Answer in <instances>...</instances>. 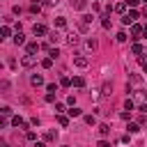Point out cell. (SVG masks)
Returning <instances> with one entry per match:
<instances>
[{
    "label": "cell",
    "mask_w": 147,
    "mask_h": 147,
    "mask_svg": "<svg viewBox=\"0 0 147 147\" xmlns=\"http://www.w3.org/2000/svg\"><path fill=\"white\" fill-rule=\"evenodd\" d=\"M101 25H103L106 30L110 28V14H103V16H101Z\"/></svg>",
    "instance_id": "603a6c76"
},
{
    "label": "cell",
    "mask_w": 147,
    "mask_h": 147,
    "mask_svg": "<svg viewBox=\"0 0 147 147\" xmlns=\"http://www.w3.org/2000/svg\"><path fill=\"white\" fill-rule=\"evenodd\" d=\"M138 110H142V113H147V101H145V103H140V106H138Z\"/></svg>",
    "instance_id": "b9f144b4"
},
{
    "label": "cell",
    "mask_w": 147,
    "mask_h": 147,
    "mask_svg": "<svg viewBox=\"0 0 147 147\" xmlns=\"http://www.w3.org/2000/svg\"><path fill=\"white\" fill-rule=\"evenodd\" d=\"M74 64L83 69V67H87V57L85 55H74Z\"/></svg>",
    "instance_id": "52a82bcc"
},
{
    "label": "cell",
    "mask_w": 147,
    "mask_h": 147,
    "mask_svg": "<svg viewBox=\"0 0 147 147\" xmlns=\"http://www.w3.org/2000/svg\"><path fill=\"white\" fill-rule=\"evenodd\" d=\"M32 32H34V37H44V34H48L46 25H41V23H34V25H32Z\"/></svg>",
    "instance_id": "5b68a950"
},
{
    "label": "cell",
    "mask_w": 147,
    "mask_h": 147,
    "mask_svg": "<svg viewBox=\"0 0 147 147\" xmlns=\"http://www.w3.org/2000/svg\"><path fill=\"white\" fill-rule=\"evenodd\" d=\"M96 46H99V44H96V39H92V37H90V39H85V48H87V51H96Z\"/></svg>",
    "instance_id": "9a60e30c"
},
{
    "label": "cell",
    "mask_w": 147,
    "mask_h": 147,
    "mask_svg": "<svg viewBox=\"0 0 147 147\" xmlns=\"http://www.w3.org/2000/svg\"><path fill=\"white\" fill-rule=\"evenodd\" d=\"M115 39H117V41H126L129 37H126V32H117V37H115Z\"/></svg>",
    "instance_id": "74e56055"
},
{
    "label": "cell",
    "mask_w": 147,
    "mask_h": 147,
    "mask_svg": "<svg viewBox=\"0 0 147 147\" xmlns=\"http://www.w3.org/2000/svg\"><path fill=\"white\" fill-rule=\"evenodd\" d=\"M133 108H136L133 99H126V101H124V110H133Z\"/></svg>",
    "instance_id": "83f0119b"
},
{
    "label": "cell",
    "mask_w": 147,
    "mask_h": 147,
    "mask_svg": "<svg viewBox=\"0 0 147 147\" xmlns=\"http://www.w3.org/2000/svg\"><path fill=\"white\" fill-rule=\"evenodd\" d=\"M126 129H129V133H138V131H140V124H136V122H129V126H126Z\"/></svg>",
    "instance_id": "cb8c5ba5"
},
{
    "label": "cell",
    "mask_w": 147,
    "mask_h": 147,
    "mask_svg": "<svg viewBox=\"0 0 147 147\" xmlns=\"http://www.w3.org/2000/svg\"><path fill=\"white\" fill-rule=\"evenodd\" d=\"M30 11H32V14H39V11H41V7H39L37 2H32V7H30Z\"/></svg>",
    "instance_id": "d590c367"
},
{
    "label": "cell",
    "mask_w": 147,
    "mask_h": 147,
    "mask_svg": "<svg viewBox=\"0 0 147 147\" xmlns=\"http://www.w3.org/2000/svg\"><path fill=\"white\" fill-rule=\"evenodd\" d=\"M138 16H140V11H138V9H129V14H124V16H122V23H124V25H133Z\"/></svg>",
    "instance_id": "6da1fadb"
},
{
    "label": "cell",
    "mask_w": 147,
    "mask_h": 147,
    "mask_svg": "<svg viewBox=\"0 0 147 147\" xmlns=\"http://www.w3.org/2000/svg\"><path fill=\"white\" fill-rule=\"evenodd\" d=\"M7 37H11V28L9 25H2L0 28V39H7Z\"/></svg>",
    "instance_id": "4fadbf2b"
},
{
    "label": "cell",
    "mask_w": 147,
    "mask_h": 147,
    "mask_svg": "<svg viewBox=\"0 0 147 147\" xmlns=\"http://www.w3.org/2000/svg\"><path fill=\"white\" fill-rule=\"evenodd\" d=\"M11 124H14V126H21V129H28V124H25V119H23L21 115H14V117H11Z\"/></svg>",
    "instance_id": "9c48e42d"
},
{
    "label": "cell",
    "mask_w": 147,
    "mask_h": 147,
    "mask_svg": "<svg viewBox=\"0 0 147 147\" xmlns=\"http://www.w3.org/2000/svg\"><path fill=\"white\" fill-rule=\"evenodd\" d=\"M67 113H69V117H80V115H83V110H80V108H76V106H71Z\"/></svg>",
    "instance_id": "ac0fdd59"
},
{
    "label": "cell",
    "mask_w": 147,
    "mask_h": 147,
    "mask_svg": "<svg viewBox=\"0 0 147 147\" xmlns=\"http://www.w3.org/2000/svg\"><path fill=\"white\" fill-rule=\"evenodd\" d=\"M14 44H16V46H23V44H25V34H23V32H16V34H14Z\"/></svg>",
    "instance_id": "5bb4252c"
},
{
    "label": "cell",
    "mask_w": 147,
    "mask_h": 147,
    "mask_svg": "<svg viewBox=\"0 0 147 147\" xmlns=\"http://www.w3.org/2000/svg\"><path fill=\"white\" fill-rule=\"evenodd\" d=\"M30 85H32V87H41V85H44L41 74H32V76H30Z\"/></svg>",
    "instance_id": "8992f818"
},
{
    "label": "cell",
    "mask_w": 147,
    "mask_h": 147,
    "mask_svg": "<svg viewBox=\"0 0 147 147\" xmlns=\"http://www.w3.org/2000/svg\"><path fill=\"white\" fill-rule=\"evenodd\" d=\"M57 124L60 126H69V115H57Z\"/></svg>",
    "instance_id": "7402d4cb"
},
{
    "label": "cell",
    "mask_w": 147,
    "mask_h": 147,
    "mask_svg": "<svg viewBox=\"0 0 147 147\" xmlns=\"http://www.w3.org/2000/svg\"><path fill=\"white\" fill-rule=\"evenodd\" d=\"M101 94H103V96H110V94H113V85H110V83H103V85H101Z\"/></svg>",
    "instance_id": "2e32d148"
},
{
    "label": "cell",
    "mask_w": 147,
    "mask_h": 147,
    "mask_svg": "<svg viewBox=\"0 0 147 147\" xmlns=\"http://www.w3.org/2000/svg\"><path fill=\"white\" fill-rule=\"evenodd\" d=\"M71 85H74V87H85V78H83V76H76V78L71 80Z\"/></svg>",
    "instance_id": "e0dca14e"
},
{
    "label": "cell",
    "mask_w": 147,
    "mask_h": 147,
    "mask_svg": "<svg viewBox=\"0 0 147 147\" xmlns=\"http://www.w3.org/2000/svg\"><path fill=\"white\" fill-rule=\"evenodd\" d=\"M67 103H69V106H76V99H74V94H69V96H67Z\"/></svg>",
    "instance_id": "ab89813d"
},
{
    "label": "cell",
    "mask_w": 147,
    "mask_h": 147,
    "mask_svg": "<svg viewBox=\"0 0 147 147\" xmlns=\"http://www.w3.org/2000/svg\"><path fill=\"white\" fill-rule=\"evenodd\" d=\"M83 119H85V124H90V126H92V124H96V117H94V115H85Z\"/></svg>",
    "instance_id": "f546056e"
},
{
    "label": "cell",
    "mask_w": 147,
    "mask_h": 147,
    "mask_svg": "<svg viewBox=\"0 0 147 147\" xmlns=\"http://www.w3.org/2000/svg\"><path fill=\"white\" fill-rule=\"evenodd\" d=\"M55 25H57V28H67V18H64V16H57V18H55Z\"/></svg>",
    "instance_id": "484cf974"
},
{
    "label": "cell",
    "mask_w": 147,
    "mask_h": 147,
    "mask_svg": "<svg viewBox=\"0 0 147 147\" xmlns=\"http://www.w3.org/2000/svg\"><path fill=\"white\" fill-rule=\"evenodd\" d=\"M55 138H57V131H46V133H44V140H46V142H53Z\"/></svg>",
    "instance_id": "ffe728a7"
},
{
    "label": "cell",
    "mask_w": 147,
    "mask_h": 147,
    "mask_svg": "<svg viewBox=\"0 0 147 147\" xmlns=\"http://www.w3.org/2000/svg\"><path fill=\"white\" fill-rule=\"evenodd\" d=\"M60 85H62V87H69V85H71V78L62 76V78H60Z\"/></svg>",
    "instance_id": "4dcf8cb0"
},
{
    "label": "cell",
    "mask_w": 147,
    "mask_h": 147,
    "mask_svg": "<svg viewBox=\"0 0 147 147\" xmlns=\"http://www.w3.org/2000/svg\"><path fill=\"white\" fill-rule=\"evenodd\" d=\"M124 2H126V5L131 7V9H136V7H138V5L142 2V0H124Z\"/></svg>",
    "instance_id": "836d02e7"
},
{
    "label": "cell",
    "mask_w": 147,
    "mask_h": 147,
    "mask_svg": "<svg viewBox=\"0 0 147 147\" xmlns=\"http://www.w3.org/2000/svg\"><path fill=\"white\" fill-rule=\"evenodd\" d=\"M41 67H44V69H51V67H53V57H44V60H41Z\"/></svg>",
    "instance_id": "4316f807"
},
{
    "label": "cell",
    "mask_w": 147,
    "mask_h": 147,
    "mask_svg": "<svg viewBox=\"0 0 147 147\" xmlns=\"http://www.w3.org/2000/svg\"><path fill=\"white\" fill-rule=\"evenodd\" d=\"M67 44H69V46H78V44H80V37L71 32V34H67Z\"/></svg>",
    "instance_id": "8fae6325"
},
{
    "label": "cell",
    "mask_w": 147,
    "mask_h": 147,
    "mask_svg": "<svg viewBox=\"0 0 147 147\" xmlns=\"http://www.w3.org/2000/svg\"><path fill=\"white\" fill-rule=\"evenodd\" d=\"M142 51H145V48H142V46H140L138 41H133V46H131V53H133V55H140Z\"/></svg>",
    "instance_id": "44dd1931"
},
{
    "label": "cell",
    "mask_w": 147,
    "mask_h": 147,
    "mask_svg": "<svg viewBox=\"0 0 147 147\" xmlns=\"http://www.w3.org/2000/svg\"><path fill=\"white\" fill-rule=\"evenodd\" d=\"M99 133H101V138L110 136V126H108V124H99Z\"/></svg>",
    "instance_id": "d6986e66"
},
{
    "label": "cell",
    "mask_w": 147,
    "mask_h": 147,
    "mask_svg": "<svg viewBox=\"0 0 147 147\" xmlns=\"http://www.w3.org/2000/svg\"><path fill=\"white\" fill-rule=\"evenodd\" d=\"M46 101H55V92H48L46 94Z\"/></svg>",
    "instance_id": "60d3db41"
},
{
    "label": "cell",
    "mask_w": 147,
    "mask_h": 147,
    "mask_svg": "<svg viewBox=\"0 0 147 147\" xmlns=\"http://www.w3.org/2000/svg\"><path fill=\"white\" fill-rule=\"evenodd\" d=\"M57 39H60V37H57L55 32H51V34H48V41H51V44H57Z\"/></svg>",
    "instance_id": "8d00e7d4"
},
{
    "label": "cell",
    "mask_w": 147,
    "mask_h": 147,
    "mask_svg": "<svg viewBox=\"0 0 147 147\" xmlns=\"http://www.w3.org/2000/svg\"><path fill=\"white\" fill-rule=\"evenodd\" d=\"M64 110H67V108H64V103H60V101H55V113H57V115H62Z\"/></svg>",
    "instance_id": "f1b7e54d"
},
{
    "label": "cell",
    "mask_w": 147,
    "mask_h": 147,
    "mask_svg": "<svg viewBox=\"0 0 147 147\" xmlns=\"http://www.w3.org/2000/svg\"><path fill=\"white\" fill-rule=\"evenodd\" d=\"M0 147H9V145H7V142H2V145H0Z\"/></svg>",
    "instance_id": "7dc6e473"
},
{
    "label": "cell",
    "mask_w": 147,
    "mask_h": 147,
    "mask_svg": "<svg viewBox=\"0 0 147 147\" xmlns=\"http://www.w3.org/2000/svg\"><path fill=\"white\" fill-rule=\"evenodd\" d=\"M71 7L78 9V11H83V9H87V0H71Z\"/></svg>",
    "instance_id": "30bf717a"
},
{
    "label": "cell",
    "mask_w": 147,
    "mask_h": 147,
    "mask_svg": "<svg viewBox=\"0 0 147 147\" xmlns=\"http://www.w3.org/2000/svg\"><path fill=\"white\" fill-rule=\"evenodd\" d=\"M62 147H69V145H62Z\"/></svg>",
    "instance_id": "f907efd6"
},
{
    "label": "cell",
    "mask_w": 147,
    "mask_h": 147,
    "mask_svg": "<svg viewBox=\"0 0 147 147\" xmlns=\"http://www.w3.org/2000/svg\"><path fill=\"white\" fill-rule=\"evenodd\" d=\"M140 34H145V25L133 23V25H131V39L136 41V39H140Z\"/></svg>",
    "instance_id": "3957f363"
},
{
    "label": "cell",
    "mask_w": 147,
    "mask_h": 147,
    "mask_svg": "<svg viewBox=\"0 0 147 147\" xmlns=\"http://www.w3.org/2000/svg\"><path fill=\"white\" fill-rule=\"evenodd\" d=\"M34 147H46V142H34Z\"/></svg>",
    "instance_id": "bcb514c9"
},
{
    "label": "cell",
    "mask_w": 147,
    "mask_h": 147,
    "mask_svg": "<svg viewBox=\"0 0 147 147\" xmlns=\"http://www.w3.org/2000/svg\"><path fill=\"white\" fill-rule=\"evenodd\" d=\"M90 23H92V16H90V14H83V16L78 18V30H80V32H87Z\"/></svg>",
    "instance_id": "7a4b0ae2"
},
{
    "label": "cell",
    "mask_w": 147,
    "mask_h": 147,
    "mask_svg": "<svg viewBox=\"0 0 147 147\" xmlns=\"http://www.w3.org/2000/svg\"><path fill=\"white\" fill-rule=\"evenodd\" d=\"M142 16H145V18H147V5H145V7H142Z\"/></svg>",
    "instance_id": "f6af8a7d"
},
{
    "label": "cell",
    "mask_w": 147,
    "mask_h": 147,
    "mask_svg": "<svg viewBox=\"0 0 147 147\" xmlns=\"http://www.w3.org/2000/svg\"><path fill=\"white\" fill-rule=\"evenodd\" d=\"M46 90H48V92H57V85H55V83H48Z\"/></svg>",
    "instance_id": "f35d334b"
},
{
    "label": "cell",
    "mask_w": 147,
    "mask_h": 147,
    "mask_svg": "<svg viewBox=\"0 0 147 147\" xmlns=\"http://www.w3.org/2000/svg\"><path fill=\"white\" fill-rule=\"evenodd\" d=\"M126 85H136V87H138V85H142V78H140L138 74H129V83H126Z\"/></svg>",
    "instance_id": "ba28073f"
},
{
    "label": "cell",
    "mask_w": 147,
    "mask_h": 147,
    "mask_svg": "<svg viewBox=\"0 0 147 147\" xmlns=\"http://www.w3.org/2000/svg\"><path fill=\"white\" fill-rule=\"evenodd\" d=\"M57 2H60V0H46V5H48V7H53V5H57Z\"/></svg>",
    "instance_id": "ee69618b"
},
{
    "label": "cell",
    "mask_w": 147,
    "mask_h": 147,
    "mask_svg": "<svg viewBox=\"0 0 147 147\" xmlns=\"http://www.w3.org/2000/svg\"><path fill=\"white\" fill-rule=\"evenodd\" d=\"M21 64H23L25 69H30V67H34V64H37V57L28 53V55H23V57H21Z\"/></svg>",
    "instance_id": "277c9868"
},
{
    "label": "cell",
    "mask_w": 147,
    "mask_h": 147,
    "mask_svg": "<svg viewBox=\"0 0 147 147\" xmlns=\"http://www.w3.org/2000/svg\"><path fill=\"white\" fill-rule=\"evenodd\" d=\"M145 34H147V25H145Z\"/></svg>",
    "instance_id": "c3c4849f"
},
{
    "label": "cell",
    "mask_w": 147,
    "mask_h": 147,
    "mask_svg": "<svg viewBox=\"0 0 147 147\" xmlns=\"http://www.w3.org/2000/svg\"><path fill=\"white\" fill-rule=\"evenodd\" d=\"M25 138H28V140H32V142H34V140H37V133H34V131H30V129H28V131H25Z\"/></svg>",
    "instance_id": "d6a6232c"
},
{
    "label": "cell",
    "mask_w": 147,
    "mask_h": 147,
    "mask_svg": "<svg viewBox=\"0 0 147 147\" xmlns=\"http://www.w3.org/2000/svg\"><path fill=\"white\" fill-rule=\"evenodd\" d=\"M0 115H2V117L11 115V108H9V106H2V108H0Z\"/></svg>",
    "instance_id": "1f68e13d"
},
{
    "label": "cell",
    "mask_w": 147,
    "mask_h": 147,
    "mask_svg": "<svg viewBox=\"0 0 147 147\" xmlns=\"http://www.w3.org/2000/svg\"><path fill=\"white\" fill-rule=\"evenodd\" d=\"M142 2H145V5H147V0H142Z\"/></svg>",
    "instance_id": "681fc988"
},
{
    "label": "cell",
    "mask_w": 147,
    "mask_h": 147,
    "mask_svg": "<svg viewBox=\"0 0 147 147\" xmlns=\"http://www.w3.org/2000/svg\"><path fill=\"white\" fill-rule=\"evenodd\" d=\"M39 48H41V46H39V44H37V41H30V44H28V46H25V51H28V53H30V55H34V53H37V51H39Z\"/></svg>",
    "instance_id": "7c38bea8"
},
{
    "label": "cell",
    "mask_w": 147,
    "mask_h": 147,
    "mask_svg": "<svg viewBox=\"0 0 147 147\" xmlns=\"http://www.w3.org/2000/svg\"><path fill=\"white\" fill-rule=\"evenodd\" d=\"M57 55H60V51H57V48H48V57H53V60H55Z\"/></svg>",
    "instance_id": "e575fe53"
},
{
    "label": "cell",
    "mask_w": 147,
    "mask_h": 147,
    "mask_svg": "<svg viewBox=\"0 0 147 147\" xmlns=\"http://www.w3.org/2000/svg\"><path fill=\"white\" fill-rule=\"evenodd\" d=\"M99 147H110V142L108 140H99Z\"/></svg>",
    "instance_id": "7bdbcfd3"
},
{
    "label": "cell",
    "mask_w": 147,
    "mask_h": 147,
    "mask_svg": "<svg viewBox=\"0 0 147 147\" xmlns=\"http://www.w3.org/2000/svg\"><path fill=\"white\" fill-rule=\"evenodd\" d=\"M113 9H115L117 14H124V9H126V2H117V5L113 7Z\"/></svg>",
    "instance_id": "d4e9b609"
}]
</instances>
